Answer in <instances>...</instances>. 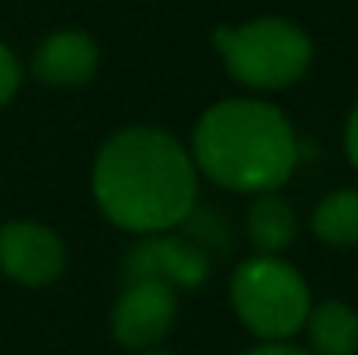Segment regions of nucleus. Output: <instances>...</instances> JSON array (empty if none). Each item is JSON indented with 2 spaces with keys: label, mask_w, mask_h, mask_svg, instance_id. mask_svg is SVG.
Listing matches in <instances>:
<instances>
[{
  "label": "nucleus",
  "mask_w": 358,
  "mask_h": 355,
  "mask_svg": "<svg viewBox=\"0 0 358 355\" xmlns=\"http://www.w3.org/2000/svg\"><path fill=\"white\" fill-rule=\"evenodd\" d=\"M213 42L223 53L227 70L240 84L261 91L289 88L306 74L313 60L306 32L282 18H261L240 28H220Z\"/></svg>",
  "instance_id": "nucleus-3"
},
{
  "label": "nucleus",
  "mask_w": 358,
  "mask_h": 355,
  "mask_svg": "<svg viewBox=\"0 0 358 355\" xmlns=\"http://www.w3.org/2000/svg\"><path fill=\"white\" fill-rule=\"evenodd\" d=\"M306 324H310V342H313L317 355L358 352V314L348 303L327 300L306 317Z\"/></svg>",
  "instance_id": "nucleus-9"
},
{
  "label": "nucleus",
  "mask_w": 358,
  "mask_h": 355,
  "mask_svg": "<svg viewBox=\"0 0 358 355\" xmlns=\"http://www.w3.org/2000/svg\"><path fill=\"white\" fill-rule=\"evenodd\" d=\"M230 300L240 321L268 342L296 335L310 317L306 282L299 279L292 265L271 254H261L240 265L230 282Z\"/></svg>",
  "instance_id": "nucleus-4"
},
{
  "label": "nucleus",
  "mask_w": 358,
  "mask_h": 355,
  "mask_svg": "<svg viewBox=\"0 0 358 355\" xmlns=\"http://www.w3.org/2000/svg\"><path fill=\"white\" fill-rule=\"evenodd\" d=\"M31 70L42 84L52 88L87 84L98 70V46L84 32H56L35 49Z\"/></svg>",
  "instance_id": "nucleus-8"
},
{
  "label": "nucleus",
  "mask_w": 358,
  "mask_h": 355,
  "mask_svg": "<svg viewBox=\"0 0 358 355\" xmlns=\"http://www.w3.org/2000/svg\"><path fill=\"white\" fill-rule=\"evenodd\" d=\"M345 150H348V160L358 167V109L348 118V129H345Z\"/></svg>",
  "instance_id": "nucleus-13"
},
{
  "label": "nucleus",
  "mask_w": 358,
  "mask_h": 355,
  "mask_svg": "<svg viewBox=\"0 0 358 355\" xmlns=\"http://www.w3.org/2000/svg\"><path fill=\"white\" fill-rule=\"evenodd\" d=\"M313 234L334 247L358 244V188L327 195L313 213Z\"/></svg>",
  "instance_id": "nucleus-11"
},
{
  "label": "nucleus",
  "mask_w": 358,
  "mask_h": 355,
  "mask_svg": "<svg viewBox=\"0 0 358 355\" xmlns=\"http://www.w3.org/2000/svg\"><path fill=\"white\" fill-rule=\"evenodd\" d=\"M17 84H21V67H17L14 53L0 42V105H7L14 98Z\"/></svg>",
  "instance_id": "nucleus-12"
},
{
  "label": "nucleus",
  "mask_w": 358,
  "mask_h": 355,
  "mask_svg": "<svg viewBox=\"0 0 358 355\" xmlns=\"http://www.w3.org/2000/svg\"><path fill=\"white\" fill-rule=\"evenodd\" d=\"M243 355H306L299 352V349H289V345H275V342H268V345H261V349H250V352Z\"/></svg>",
  "instance_id": "nucleus-14"
},
{
  "label": "nucleus",
  "mask_w": 358,
  "mask_h": 355,
  "mask_svg": "<svg viewBox=\"0 0 358 355\" xmlns=\"http://www.w3.org/2000/svg\"><path fill=\"white\" fill-rule=\"evenodd\" d=\"M195 164L223 188L271 192L296 167L292 125L264 102L213 105L195 125Z\"/></svg>",
  "instance_id": "nucleus-2"
},
{
  "label": "nucleus",
  "mask_w": 358,
  "mask_h": 355,
  "mask_svg": "<svg viewBox=\"0 0 358 355\" xmlns=\"http://www.w3.org/2000/svg\"><path fill=\"white\" fill-rule=\"evenodd\" d=\"M247 234L261 254L275 258L278 251H285L296 237V216H292L289 202L271 195V192H261L247 213Z\"/></svg>",
  "instance_id": "nucleus-10"
},
{
  "label": "nucleus",
  "mask_w": 358,
  "mask_h": 355,
  "mask_svg": "<svg viewBox=\"0 0 358 355\" xmlns=\"http://www.w3.org/2000/svg\"><path fill=\"white\" fill-rule=\"evenodd\" d=\"M66 251L59 237L38 223H7L0 227V272L21 286H49L59 279Z\"/></svg>",
  "instance_id": "nucleus-7"
},
{
  "label": "nucleus",
  "mask_w": 358,
  "mask_h": 355,
  "mask_svg": "<svg viewBox=\"0 0 358 355\" xmlns=\"http://www.w3.org/2000/svg\"><path fill=\"white\" fill-rule=\"evenodd\" d=\"M206 220L192 237H150L125 254V282H164V286H202L209 275L213 227H220L216 213H202Z\"/></svg>",
  "instance_id": "nucleus-5"
},
{
  "label": "nucleus",
  "mask_w": 358,
  "mask_h": 355,
  "mask_svg": "<svg viewBox=\"0 0 358 355\" xmlns=\"http://www.w3.org/2000/svg\"><path fill=\"white\" fill-rule=\"evenodd\" d=\"M178 314L174 289L164 282H129L115 303L112 331L125 349H150L157 345Z\"/></svg>",
  "instance_id": "nucleus-6"
},
{
  "label": "nucleus",
  "mask_w": 358,
  "mask_h": 355,
  "mask_svg": "<svg viewBox=\"0 0 358 355\" xmlns=\"http://www.w3.org/2000/svg\"><path fill=\"white\" fill-rule=\"evenodd\" d=\"M146 355H164V352H146Z\"/></svg>",
  "instance_id": "nucleus-15"
},
{
  "label": "nucleus",
  "mask_w": 358,
  "mask_h": 355,
  "mask_svg": "<svg viewBox=\"0 0 358 355\" xmlns=\"http://www.w3.org/2000/svg\"><path fill=\"white\" fill-rule=\"evenodd\" d=\"M195 164L185 146L160 129H122L94 164V199L101 213L136 234L185 223L195 209Z\"/></svg>",
  "instance_id": "nucleus-1"
}]
</instances>
